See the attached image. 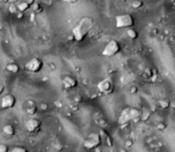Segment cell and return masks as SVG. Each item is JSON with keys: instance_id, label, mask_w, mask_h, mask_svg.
I'll use <instances>...</instances> for the list:
<instances>
[{"instance_id": "obj_8", "label": "cell", "mask_w": 175, "mask_h": 152, "mask_svg": "<svg viewBox=\"0 0 175 152\" xmlns=\"http://www.w3.org/2000/svg\"><path fill=\"white\" fill-rule=\"evenodd\" d=\"M41 126H42V121L38 119H33V118L27 120L25 124L27 131L31 133H38L41 130Z\"/></svg>"}, {"instance_id": "obj_25", "label": "cell", "mask_w": 175, "mask_h": 152, "mask_svg": "<svg viewBox=\"0 0 175 152\" xmlns=\"http://www.w3.org/2000/svg\"><path fill=\"white\" fill-rule=\"evenodd\" d=\"M156 127H157L158 130L162 131V130H164V129L166 127V124H165V123L161 122V123H159V124H158V125L156 126Z\"/></svg>"}, {"instance_id": "obj_27", "label": "cell", "mask_w": 175, "mask_h": 152, "mask_svg": "<svg viewBox=\"0 0 175 152\" xmlns=\"http://www.w3.org/2000/svg\"><path fill=\"white\" fill-rule=\"evenodd\" d=\"M132 145H133V143L132 140H127V141H126V143H125V145H126V148H131Z\"/></svg>"}, {"instance_id": "obj_15", "label": "cell", "mask_w": 175, "mask_h": 152, "mask_svg": "<svg viewBox=\"0 0 175 152\" xmlns=\"http://www.w3.org/2000/svg\"><path fill=\"white\" fill-rule=\"evenodd\" d=\"M159 105L162 109H168L171 105V102L170 100L168 99V98H163V99H161L159 101Z\"/></svg>"}, {"instance_id": "obj_26", "label": "cell", "mask_w": 175, "mask_h": 152, "mask_svg": "<svg viewBox=\"0 0 175 152\" xmlns=\"http://www.w3.org/2000/svg\"><path fill=\"white\" fill-rule=\"evenodd\" d=\"M26 104L27 105V107L34 106V105H36V103L33 100H27V102H26Z\"/></svg>"}, {"instance_id": "obj_16", "label": "cell", "mask_w": 175, "mask_h": 152, "mask_svg": "<svg viewBox=\"0 0 175 152\" xmlns=\"http://www.w3.org/2000/svg\"><path fill=\"white\" fill-rule=\"evenodd\" d=\"M126 34L131 39H136L138 37V33L137 31H136L135 29H133V28H131V27L127 29Z\"/></svg>"}, {"instance_id": "obj_34", "label": "cell", "mask_w": 175, "mask_h": 152, "mask_svg": "<svg viewBox=\"0 0 175 152\" xmlns=\"http://www.w3.org/2000/svg\"><path fill=\"white\" fill-rule=\"evenodd\" d=\"M26 1H27V3H28V4H29L30 5H31V6L35 3V0H26Z\"/></svg>"}, {"instance_id": "obj_22", "label": "cell", "mask_w": 175, "mask_h": 152, "mask_svg": "<svg viewBox=\"0 0 175 152\" xmlns=\"http://www.w3.org/2000/svg\"><path fill=\"white\" fill-rule=\"evenodd\" d=\"M153 74H154L152 73V70L149 69H147L144 72V78H151Z\"/></svg>"}, {"instance_id": "obj_4", "label": "cell", "mask_w": 175, "mask_h": 152, "mask_svg": "<svg viewBox=\"0 0 175 152\" xmlns=\"http://www.w3.org/2000/svg\"><path fill=\"white\" fill-rule=\"evenodd\" d=\"M121 44L115 39H111L109 41L102 51V55L107 57H113L121 51Z\"/></svg>"}, {"instance_id": "obj_21", "label": "cell", "mask_w": 175, "mask_h": 152, "mask_svg": "<svg viewBox=\"0 0 175 152\" xmlns=\"http://www.w3.org/2000/svg\"><path fill=\"white\" fill-rule=\"evenodd\" d=\"M9 11L10 14H17L19 12V10H18V7L16 6L15 4H11L9 7Z\"/></svg>"}, {"instance_id": "obj_20", "label": "cell", "mask_w": 175, "mask_h": 152, "mask_svg": "<svg viewBox=\"0 0 175 152\" xmlns=\"http://www.w3.org/2000/svg\"><path fill=\"white\" fill-rule=\"evenodd\" d=\"M10 151L11 152H27L28 150L25 147H23V146H15V147H14Z\"/></svg>"}, {"instance_id": "obj_9", "label": "cell", "mask_w": 175, "mask_h": 152, "mask_svg": "<svg viewBox=\"0 0 175 152\" xmlns=\"http://www.w3.org/2000/svg\"><path fill=\"white\" fill-rule=\"evenodd\" d=\"M16 103V99L15 96L12 94H6L2 97L0 106L3 109H8L15 107Z\"/></svg>"}, {"instance_id": "obj_6", "label": "cell", "mask_w": 175, "mask_h": 152, "mask_svg": "<svg viewBox=\"0 0 175 152\" xmlns=\"http://www.w3.org/2000/svg\"><path fill=\"white\" fill-rule=\"evenodd\" d=\"M102 139L99 133H92L84 141V147L86 150H95L102 143Z\"/></svg>"}, {"instance_id": "obj_30", "label": "cell", "mask_w": 175, "mask_h": 152, "mask_svg": "<svg viewBox=\"0 0 175 152\" xmlns=\"http://www.w3.org/2000/svg\"><path fill=\"white\" fill-rule=\"evenodd\" d=\"M16 17H17L18 19H22L24 17V14H23V12H21V11H19V12L16 14Z\"/></svg>"}, {"instance_id": "obj_1", "label": "cell", "mask_w": 175, "mask_h": 152, "mask_svg": "<svg viewBox=\"0 0 175 152\" xmlns=\"http://www.w3.org/2000/svg\"><path fill=\"white\" fill-rule=\"evenodd\" d=\"M94 27L93 19L91 17H84L79 21L72 30V34L74 36L75 41L81 42L86 38Z\"/></svg>"}, {"instance_id": "obj_23", "label": "cell", "mask_w": 175, "mask_h": 152, "mask_svg": "<svg viewBox=\"0 0 175 152\" xmlns=\"http://www.w3.org/2000/svg\"><path fill=\"white\" fill-rule=\"evenodd\" d=\"M8 151H9L8 145H4V143H1L0 145V152H8Z\"/></svg>"}, {"instance_id": "obj_12", "label": "cell", "mask_w": 175, "mask_h": 152, "mask_svg": "<svg viewBox=\"0 0 175 152\" xmlns=\"http://www.w3.org/2000/svg\"><path fill=\"white\" fill-rule=\"evenodd\" d=\"M3 132L4 133V134L8 135V136H14L15 133V127H14L11 124H6V125L3 127Z\"/></svg>"}, {"instance_id": "obj_31", "label": "cell", "mask_w": 175, "mask_h": 152, "mask_svg": "<svg viewBox=\"0 0 175 152\" xmlns=\"http://www.w3.org/2000/svg\"><path fill=\"white\" fill-rule=\"evenodd\" d=\"M137 92H138V88L136 86H132V88L130 89V92H131L132 94H135Z\"/></svg>"}, {"instance_id": "obj_32", "label": "cell", "mask_w": 175, "mask_h": 152, "mask_svg": "<svg viewBox=\"0 0 175 152\" xmlns=\"http://www.w3.org/2000/svg\"><path fill=\"white\" fill-rule=\"evenodd\" d=\"M40 107H41V109H42L43 110H47V109H48V105H47L46 103H41Z\"/></svg>"}, {"instance_id": "obj_14", "label": "cell", "mask_w": 175, "mask_h": 152, "mask_svg": "<svg viewBox=\"0 0 175 152\" xmlns=\"http://www.w3.org/2000/svg\"><path fill=\"white\" fill-rule=\"evenodd\" d=\"M17 7H18L19 11H21V12H25V11L28 10L30 9L31 5H30L27 1H23V2L20 3V4L17 5Z\"/></svg>"}, {"instance_id": "obj_17", "label": "cell", "mask_w": 175, "mask_h": 152, "mask_svg": "<svg viewBox=\"0 0 175 152\" xmlns=\"http://www.w3.org/2000/svg\"><path fill=\"white\" fill-rule=\"evenodd\" d=\"M31 7H32V9H33V11L34 13H36V14L41 13L43 11V10H44L43 7H42V5H41L39 3H38V2H35Z\"/></svg>"}, {"instance_id": "obj_2", "label": "cell", "mask_w": 175, "mask_h": 152, "mask_svg": "<svg viewBox=\"0 0 175 152\" xmlns=\"http://www.w3.org/2000/svg\"><path fill=\"white\" fill-rule=\"evenodd\" d=\"M115 27L121 28H130L134 26L135 20L131 14H122L116 16L115 18Z\"/></svg>"}, {"instance_id": "obj_11", "label": "cell", "mask_w": 175, "mask_h": 152, "mask_svg": "<svg viewBox=\"0 0 175 152\" xmlns=\"http://www.w3.org/2000/svg\"><path fill=\"white\" fill-rule=\"evenodd\" d=\"M98 133L100 134V136H101L102 141L106 143L107 146H109V147H112L114 142H113V139L111 138L110 135L108 134L104 130H100Z\"/></svg>"}, {"instance_id": "obj_29", "label": "cell", "mask_w": 175, "mask_h": 152, "mask_svg": "<svg viewBox=\"0 0 175 152\" xmlns=\"http://www.w3.org/2000/svg\"><path fill=\"white\" fill-rule=\"evenodd\" d=\"M4 91V84L2 83V81L0 80V96L3 94Z\"/></svg>"}, {"instance_id": "obj_28", "label": "cell", "mask_w": 175, "mask_h": 152, "mask_svg": "<svg viewBox=\"0 0 175 152\" xmlns=\"http://www.w3.org/2000/svg\"><path fill=\"white\" fill-rule=\"evenodd\" d=\"M144 116L142 117V120H147L149 119V112H145V113L144 114Z\"/></svg>"}, {"instance_id": "obj_19", "label": "cell", "mask_w": 175, "mask_h": 152, "mask_svg": "<svg viewBox=\"0 0 175 152\" xmlns=\"http://www.w3.org/2000/svg\"><path fill=\"white\" fill-rule=\"evenodd\" d=\"M143 5H144L143 0H134L132 4V6L134 9H139V8L143 7Z\"/></svg>"}, {"instance_id": "obj_7", "label": "cell", "mask_w": 175, "mask_h": 152, "mask_svg": "<svg viewBox=\"0 0 175 152\" xmlns=\"http://www.w3.org/2000/svg\"><path fill=\"white\" fill-rule=\"evenodd\" d=\"M44 67V63L40 58L33 57L25 64V69L31 73H38L41 71Z\"/></svg>"}, {"instance_id": "obj_3", "label": "cell", "mask_w": 175, "mask_h": 152, "mask_svg": "<svg viewBox=\"0 0 175 152\" xmlns=\"http://www.w3.org/2000/svg\"><path fill=\"white\" fill-rule=\"evenodd\" d=\"M141 112L138 109L134 108H126L121 112L118 119V123L120 125H123L125 123H128L131 120H133L135 117L140 116Z\"/></svg>"}, {"instance_id": "obj_33", "label": "cell", "mask_w": 175, "mask_h": 152, "mask_svg": "<svg viewBox=\"0 0 175 152\" xmlns=\"http://www.w3.org/2000/svg\"><path fill=\"white\" fill-rule=\"evenodd\" d=\"M68 41H70V42H73V41H75V39H74V36L73 35V34H70L68 37Z\"/></svg>"}, {"instance_id": "obj_5", "label": "cell", "mask_w": 175, "mask_h": 152, "mask_svg": "<svg viewBox=\"0 0 175 152\" xmlns=\"http://www.w3.org/2000/svg\"><path fill=\"white\" fill-rule=\"evenodd\" d=\"M98 89L101 93L104 95H110L114 92L115 86H114L113 80L109 77H107L102 80L98 84Z\"/></svg>"}, {"instance_id": "obj_24", "label": "cell", "mask_w": 175, "mask_h": 152, "mask_svg": "<svg viewBox=\"0 0 175 152\" xmlns=\"http://www.w3.org/2000/svg\"><path fill=\"white\" fill-rule=\"evenodd\" d=\"M74 103H80L83 101V98H82V97L80 95H76L75 97H74Z\"/></svg>"}, {"instance_id": "obj_10", "label": "cell", "mask_w": 175, "mask_h": 152, "mask_svg": "<svg viewBox=\"0 0 175 152\" xmlns=\"http://www.w3.org/2000/svg\"><path fill=\"white\" fill-rule=\"evenodd\" d=\"M62 85L65 89H72L77 86L78 81L73 76L66 75L65 77L62 79Z\"/></svg>"}, {"instance_id": "obj_13", "label": "cell", "mask_w": 175, "mask_h": 152, "mask_svg": "<svg viewBox=\"0 0 175 152\" xmlns=\"http://www.w3.org/2000/svg\"><path fill=\"white\" fill-rule=\"evenodd\" d=\"M6 70L12 74H17L20 71V67L17 63H10L6 66Z\"/></svg>"}, {"instance_id": "obj_18", "label": "cell", "mask_w": 175, "mask_h": 152, "mask_svg": "<svg viewBox=\"0 0 175 152\" xmlns=\"http://www.w3.org/2000/svg\"><path fill=\"white\" fill-rule=\"evenodd\" d=\"M26 112H27V114L28 115H35L36 112H37V107H36V105L27 107Z\"/></svg>"}, {"instance_id": "obj_35", "label": "cell", "mask_w": 175, "mask_h": 152, "mask_svg": "<svg viewBox=\"0 0 175 152\" xmlns=\"http://www.w3.org/2000/svg\"><path fill=\"white\" fill-rule=\"evenodd\" d=\"M72 109H73L74 111H78V110H79V106H78V105L73 106V107H72Z\"/></svg>"}, {"instance_id": "obj_37", "label": "cell", "mask_w": 175, "mask_h": 152, "mask_svg": "<svg viewBox=\"0 0 175 152\" xmlns=\"http://www.w3.org/2000/svg\"><path fill=\"white\" fill-rule=\"evenodd\" d=\"M4 1L7 3V2H10V0H4Z\"/></svg>"}, {"instance_id": "obj_36", "label": "cell", "mask_w": 175, "mask_h": 152, "mask_svg": "<svg viewBox=\"0 0 175 152\" xmlns=\"http://www.w3.org/2000/svg\"><path fill=\"white\" fill-rule=\"evenodd\" d=\"M66 1H68V3H71V4H74V3H76L78 0H66Z\"/></svg>"}]
</instances>
